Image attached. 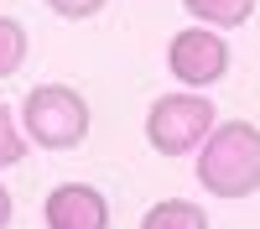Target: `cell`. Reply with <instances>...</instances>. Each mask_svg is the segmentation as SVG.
Here are the masks:
<instances>
[{"mask_svg":"<svg viewBox=\"0 0 260 229\" xmlns=\"http://www.w3.org/2000/svg\"><path fill=\"white\" fill-rule=\"evenodd\" d=\"M11 224V187H0V229Z\"/></svg>","mask_w":260,"mask_h":229,"instance_id":"cell-11","label":"cell"},{"mask_svg":"<svg viewBox=\"0 0 260 229\" xmlns=\"http://www.w3.org/2000/svg\"><path fill=\"white\" fill-rule=\"evenodd\" d=\"M198 182L213 198H250L260 193V125L250 120H213L198 146Z\"/></svg>","mask_w":260,"mask_h":229,"instance_id":"cell-1","label":"cell"},{"mask_svg":"<svg viewBox=\"0 0 260 229\" xmlns=\"http://www.w3.org/2000/svg\"><path fill=\"white\" fill-rule=\"evenodd\" d=\"M141 229H208V214L192 198H161V203L146 208Z\"/></svg>","mask_w":260,"mask_h":229,"instance_id":"cell-7","label":"cell"},{"mask_svg":"<svg viewBox=\"0 0 260 229\" xmlns=\"http://www.w3.org/2000/svg\"><path fill=\"white\" fill-rule=\"evenodd\" d=\"M47 229H110V198L94 182H62L42 203Z\"/></svg>","mask_w":260,"mask_h":229,"instance_id":"cell-5","label":"cell"},{"mask_svg":"<svg viewBox=\"0 0 260 229\" xmlns=\"http://www.w3.org/2000/svg\"><path fill=\"white\" fill-rule=\"evenodd\" d=\"M89 125H94L89 99L73 83H37L21 99V130L42 151H73V146H83L89 141Z\"/></svg>","mask_w":260,"mask_h":229,"instance_id":"cell-2","label":"cell"},{"mask_svg":"<svg viewBox=\"0 0 260 229\" xmlns=\"http://www.w3.org/2000/svg\"><path fill=\"white\" fill-rule=\"evenodd\" d=\"M26 130H21V120L6 110V104H0V167H16L21 156H26Z\"/></svg>","mask_w":260,"mask_h":229,"instance_id":"cell-9","label":"cell"},{"mask_svg":"<svg viewBox=\"0 0 260 229\" xmlns=\"http://www.w3.org/2000/svg\"><path fill=\"white\" fill-rule=\"evenodd\" d=\"M208 130H213V104L198 89L161 94L146 110V141H151L156 156H187V151H198Z\"/></svg>","mask_w":260,"mask_h":229,"instance_id":"cell-3","label":"cell"},{"mask_svg":"<svg viewBox=\"0 0 260 229\" xmlns=\"http://www.w3.org/2000/svg\"><path fill=\"white\" fill-rule=\"evenodd\" d=\"M182 11L198 21V26H213V31H234L255 16V0H182Z\"/></svg>","mask_w":260,"mask_h":229,"instance_id":"cell-6","label":"cell"},{"mask_svg":"<svg viewBox=\"0 0 260 229\" xmlns=\"http://www.w3.org/2000/svg\"><path fill=\"white\" fill-rule=\"evenodd\" d=\"M21 62H26V26L16 16H0V78L21 73Z\"/></svg>","mask_w":260,"mask_h":229,"instance_id":"cell-8","label":"cell"},{"mask_svg":"<svg viewBox=\"0 0 260 229\" xmlns=\"http://www.w3.org/2000/svg\"><path fill=\"white\" fill-rule=\"evenodd\" d=\"M167 68L182 89H208L229 73V42L213 26H182L167 42Z\"/></svg>","mask_w":260,"mask_h":229,"instance_id":"cell-4","label":"cell"},{"mask_svg":"<svg viewBox=\"0 0 260 229\" xmlns=\"http://www.w3.org/2000/svg\"><path fill=\"white\" fill-rule=\"evenodd\" d=\"M110 0H47V11H57L62 21H89V16H99Z\"/></svg>","mask_w":260,"mask_h":229,"instance_id":"cell-10","label":"cell"}]
</instances>
